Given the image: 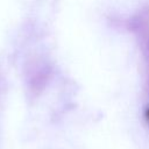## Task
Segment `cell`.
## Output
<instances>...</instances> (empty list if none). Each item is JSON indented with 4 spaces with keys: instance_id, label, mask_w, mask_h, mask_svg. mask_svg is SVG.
<instances>
[{
    "instance_id": "cell-1",
    "label": "cell",
    "mask_w": 149,
    "mask_h": 149,
    "mask_svg": "<svg viewBox=\"0 0 149 149\" xmlns=\"http://www.w3.org/2000/svg\"><path fill=\"white\" fill-rule=\"evenodd\" d=\"M147 116H148V119H149V109L147 111Z\"/></svg>"
}]
</instances>
